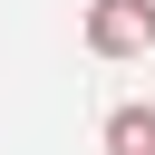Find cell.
Masks as SVG:
<instances>
[{
  "label": "cell",
  "instance_id": "7a4b0ae2",
  "mask_svg": "<svg viewBox=\"0 0 155 155\" xmlns=\"http://www.w3.org/2000/svg\"><path fill=\"white\" fill-rule=\"evenodd\" d=\"M97 145H107V155H155V107H107Z\"/></svg>",
  "mask_w": 155,
  "mask_h": 155
},
{
  "label": "cell",
  "instance_id": "6da1fadb",
  "mask_svg": "<svg viewBox=\"0 0 155 155\" xmlns=\"http://www.w3.org/2000/svg\"><path fill=\"white\" fill-rule=\"evenodd\" d=\"M87 48L97 58H145L155 48V0H87Z\"/></svg>",
  "mask_w": 155,
  "mask_h": 155
}]
</instances>
